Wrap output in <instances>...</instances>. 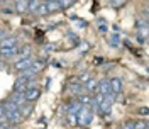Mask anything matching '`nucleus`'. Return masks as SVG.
<instances>
[{"instance_id": "f257e3e1", "label": "nucleus", "mask_w": 149, "mask_h": 129, "mask_svg": "<svg viewBox=\"0 0 149 129\" xmlns=\"http://www.w3.org/2000/svg\"><path fill=\"white\" fill-rule=\"evenodd\" d=\"M19 48H20V44H19L17 37L7 34L0 41V55H2V58H12L19 53Z\"/></svg>"}, {"instance_id": "f03ea898", "label": "nucleus", "mask_w": 149, "mask_h": 129, "mask_svg": "<svg viewBox=\"0 0 149 129\" xmlns=\"http://www.w3.org/2000/svg\"><path fill=\"white\" fill-rule=\"evenodd\" d=\"M2 105H3V111H5L3 119L7 121L10 126H17V124H20L22 116H20V112H19V107H15L14 104H10L9 100H5Z\"/></svg>"}, {"instance_id": "7ed1b4c3", "label": "nucleus", "mask_w": 149, "mask_h": 129, "mask_svg": "<svg viewBox=\"0 0 149 129\" xmlns=\"http://www.w3.org/2000/svg\"><path fill=\"white\" fill-rule=\"evenodd\" d=\"M92 121H93V109L92 107H86V105H81L78 114H76V124H80V126H90Z\"/></svg>"}, {"instance_id": "20e7f679", "label": "nucleus", "mask_w": 149, "mask_h": 129, "mask_svg": "<svg viewBox=\"0 0 149 129\" xmlns=\"http://www.w3.org/2000/svg\"><path fill=\"white\" fill-rule=\"evenodd\" d=\"M32 56H26V58H17L15 61H14V64H12V68L17 72V73H22V72H26L29 66H31V63H32Z\"/></svg>"}, {"instance_id": "39448f33", "label": "nucleus", "mask_w": 149, "mask_h": 129, "mask_svg": "<svg viewBox=\"0 0 149 129\" xmlns=\"http://www.w3.org/2000/svg\"><path fill=\"white\" fill-rule=\"evenodd\" d=\"M46 68V61L44 60H32V63H31V66H29L26 72H22V73H27L31 75V76H36L39 72H42Z\"/></svg>"}, {"instance_id": "423d86ee", "label": "nucleus", "mask_w": 149, "mask_h": 129, "mask_svg": "<svg viewBox=\"0 0 149 129\" xmlns=\"http://www.w3.org/2000/svg\"><path fill=\"white\" fill-rule=\"evenodd\" d=\"M41 97V88L39 87H29L27 90L24 92V100L27 102V104H32V102H36L37 99Z\"/></svg>"}, {"instance_id": "0eeeda50", "label": "nucleus", "mask_w": 149, "mask_h": 129, "mask_svg": "<svg viewBox=\"0 0 149 129\" xmlns=\"http://www.w3.org/2000/svg\"><path fill=\"white\" fill-rule=\"evenodd\" d=\"M112 105H113V100L112 99H103L100 104H98V107H97V112H100L102 116H110L112 112Z\"/></svg>"}, {"instance_id": "6e6552de", "label": "nucleus", "mask_w": 149, "mask_h": 129, "mask_svg": "<svg viewBox=\"0 0 149 129\" xmlns=\"http://www.w3.org/2000/svg\"><path fill=\"white\" fill-rule=\"evenodd\" d=\"M109 85H110V92L113 95H117V93L122 92V88H124V80H122L120 76H113L109 80Z\"/></svg>"}, {"instance_id": "1a4fd4ad", "label": "nucleus", "mask_w": 149, "mask_h": 129, "mask_svg": "<svg viewBox=\"0 0 149 129\" xmlns=\"http://www.w3.org/2000/svg\"><path fill=\"white\" fill-rule=\"evenodd\" d=\"M97 92L103 95V97H110L113 93L110 92V85H109V80L107 78H102V80H98V88H97Z\"/></svg>"}, {"instance_id": "9d476101", "label": "nucleus", "mask_w": 149, "mask_h": 129, "mask_svg": "<svg viewBox=\"0 0 149 129\" xmlns=\"http://www.w3.org/2000/svg\"><path fill=\"white\" fill-rule=\"evenodd\" d=\"M7 100H9L10 104H14L15 107H20V105L26 104V100H24V93H17V92H12V95H10Z\"/></svg>"}, {"instance_id": "9b49d317", "label": "nucleus", "mask_w": 149, "mask_h": 129, "mask_svg": "<svg viewBox=\"0 0 149 129\" xmlns=\"http://www.w3.org/2000/svg\"><path fill=\"white\" fill-rule=\"evenodd\" d=\"M81 87H83V88H85L88 93H97V88H98V80L92 76V78H90L86 83H83Z\"/></svg>"}, {"instance_id": "f8f14e48", "label": "nucleus", "mask_w": 149, "mask_h": 129, "mask_svg": "<svg viewBox=\"0 0 149 129\" xmlns=\"http://www.w3.org/2000/svg\"><path fill=\"white\" fill-rule=\"evenodd\" d=\"M122 41V36L120 34H119V32H110V36H109V41H107V43H109V46L110 48H120V43Z\"/></svg>"}, {"instance_id": "ddd939ff", "label": "nucleus", "mask_w": 149, "mask_h": 129, "mask_svg": "<svg viewBox=\"0 0 149 129\" xmlns=\"http://www.w3.org/2000/svg\"><path fill=\"white\" fill-rule=\"evenodd\" d=\"M27 5H29V0H17L14 4V12H17V14H27Z\"/></svg>"}, {"instance_id": "4468645a", "label": "nucleus", "mask_w": 149, "mask_h": 129, "mask_svg": "<svg viewBox=\"0 0 149 129\" xmlns=\"http://www.w3.org/2000/svg\"><path fill=\"white\" fill-rule=\"evenodd\" d=\"M46 9L47 14H54V12H61V7H59V0H46Z\"/></svg>"}, {"instance_id": "2eb2a0df", "label": "nucleus", "mask_w": 149, "mask_h": 129, "mask_svg": "<svg viewBox=\"0 0 149 129\" xmlns=\"http://www.w3.org/2000/svg\"><path fill=\"white\" fill-rule=\"evenodd\" d=\"M19 112H20V116H22V119H24V117L31 116V112H32V105L26 102L24 105H20V107H19Z\"/></svg>"}, {"instance_id": "dca6fc26", "label": "nucleus", "mask_w": 149, "mask_h": 129, "mask_svg": "<svg viewBox=\"0 0 149 129\" xmlns=\"http://www.w3.org/2000/svg\"><path fill=\"white\" fill-rule=\"evenodd\" d=\"M97 27H98V32H107V31H109V27H110V26H109V22H107V20H105V19H97Z\"/></svg>"}, {"instance_id": "f3484780", "label": "nucleus", "mask_w": 149, "mask_h": 129, "mask_svg": "<svg viewBox=\"0 0 149 129\" xmlns=\"http://www.w3.org/2000/svg\"><path fill=\"white\" fill-rule=\"evenodd\" d=\"M39 0H31L29 2V5H27V14H36L37 9H39Z\"/></svg>"}, {"instance_id": "a211bd4d", "label": "nucleus", "mask_w": 149, "mask_h": 129, "mask_svg": "<svg viewBox=\"0 0 149 129\" xmlns=\"http://www.w3.org/2000/svg\"><path fill=\"white\" fill-rule=\"evenodd\" d=\"M66 124L68 126H76V114L74 112H68L66 114Z\"/></svg>"}, {"instance_id": "6ab92c4d", "label": "nucleus", "mask_w": 149, "mask_h": 129, "mask_svg": "<svg viewBox=\"0 0 149 129\" xmlns=\"http://www.w3.org/2000/svg\"><path fill=\"white\" fill-rule=\"evenodd\" d=\"M80 90H81V83L80 82H73L71 85H70V92H73L74 95H78Z\"/></svg>"}, {"instance_id": "aec40b11", "label": "nucleus", "mask_w": 149, "mask_h": 129, "mask_svg": "<svg viewBox=\"0 0 149 129\" xmlns=\"http://www.w3.org/2000/svg\"><path fill=\"white\" fill-rule=\"evenodd\" d=\"M74 2L73 0H59V7H61V10H66L70 9V7H73Z\"/></svg>"}, {"instance_id": "412c9836", "label": "nucleus", "mask_w": 149, "mask_h": 129, "mask_svg": "<svg viewBox=\"0 0 149 129\" xmlns=\"http://www.w3.org/2000/svg\"><path fill=\"white\" fill-rule=\"evenodd\" d=\"M36 15H47V9H46V4H44V2L39 4V9H37Z\"/></svg>"}, {"instance_id": "4be33fe9", "label": "nucleus", "mask_w": 149, "mask_h": 129, "mask_svg": "<svg viewBox=\"0 0 149 129\" xmlns=\"http://www.w3.org/2000/svg\"><path fill=\"white\" fill-rule=\"evenodd\" d=\"M109 5L113 7V9H119V7H122V5H125V0H110Z\"/></svg>"}, {"instance_id": "5701e85b", "label": "nucleus", "mask_w": 149, "mask_h": 129, "mask_svg": "<svg viewBox=\"0 0 149 129\" xmlns=\"http://www.w3.org/2000/svg\"><path fill=\"white\" fill-rule=\"evenodd\" d=\"M78 48H80V51H88V49H90V44H88V43H86V41H80V43H78Z\"/></svg>"}, {"instance_id": "b1692460", "label": "nucleus", "mask_w": 149, "mask_h": 129, "mask_svg": "<svg viewBox=\"0 0 149 129\" xmlns=\"http://www.w3.org/2000/svg\"><path fill=\"white\" fill-rule=\"evenodd\" d=\"M122 129H134V121H127V122H124Z\"/></svg>"}, {"instance_id": "393cba45", "label": "nucleus", "mask_w": 149, "mask_h": 129, "mask_svg": "<svg viewBox=\"0 0 149 129\" xmlns=\"http://www.w3.org/2000/svg\"><path fill=\"white\" fill-rule=\"evenodd\" d=\"M10 128V124L7 122L5 119H0V129H9Z\"/></svg>"}, {"instance_id": "a878e982", "label": "nucleus", "mask_w": 149, "mask_h": 129, "mask_svg": "<svg viewBox=\"0 0 149 129\" xmlns=\"http://www.w3.org/2000/svg\"><path fill=\"white\" fill-rule=\"evenodd\" d=\"M3 116H5V111H3V105L0 102V119H3Z\"/></svg>"}, {"instance_id": "bb28decb", "label": "nucleus", "mask_w": 149, "mask_h": 129, "mask_svg": "<svg viewBox=\"0 0 149 129\" xmlns=\"http://www.w3.org/2000/svg\"><path fill=\"white\" fill-rule=\"evenodd\" d=\"M5 36H7V34H5V31H3V27H2V26H0V41H2Z\"/></svg>"}, {"instance_id": "cd10ccee", "label": "nucleus", "mask_w": 149, "mask_h": 129, "mask_svg": "<svg viewBox=\"0 0 149 129\" xmlns=\"http://www.w3.org/2000/svg\"><path fill=\"white\" fill-rule=\"evenodd\" d=\"M0 63H2V55H0Z\"/></svg>"}, {"instance_id": "c85d7f7f", "label": "nucleus", "mask_w": 149, "mask_h": 129, "mask_svg": "<svg viewBox=\"0 0 149 129\" xmlns=\"http://www.w3.org/2000/svg\"><path fill=\"white\" fill-rule=\"evenodd\" d=\"M9 129H12V128H9Z\"/></svg>"}]
</instances>
